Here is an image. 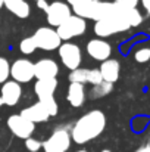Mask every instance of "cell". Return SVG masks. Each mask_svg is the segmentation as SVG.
Returning <instances> with one entry per match:
<instances>
[{"instance_id":"cell-1","label":"cell","mask_w":150,"mask_h":152,"mask_svg":"<svg viewBox=\"0 0 150 152\" xmlns=\"http://www.w3.org/2000/svg\"><path fill=\"white\" fill-rule=\"evenodd\" d=\"M143 13L138 9H130V10H119L113 9V12L94 22V34L99 39H106L113 34L125 33L131 28L140 27L143 24Z\"/></svg>"},{"instance_id":"cell-2","label":"cell","mask_w":150,"mask_h":152,"mask_svg":"<svg viewBox=\"0 0 150 152\" xmlns=\"http://www.w3.org/2000/svg\"><path fill=\"white\" fill-rule=\"evenodd\" d=\"M106 115L100 109H91L83 114L71 129V139L77 145H86L97 139L106 129Z\"/></svg>"},{"instance_id":"cell-3","label":"cell","mask_w":150,"mask_h":152,"mask_svg":"<svg viewBox=\"0 0 150 152\" xmlns=\"http://www.w3.org/2000/svg\"><path fill=\"white\" fill-rule=\"evenodd\" d=\"M60 40H65V42H69L75 37H80L83 34H86L87 31V21L77 16V15H71L65 22H62L57 28H56Z\"/></svg>"},{"instance_id":"cell-4","label":"cell","mask_w":150,"mask_h":152,"mask_svg":"<svg viewBox=\"0 0 150 152\" xmlns=\"http://www.w3.org/2000/svg\"><path fill=\"white\" fill-rule=\"evenodd\" d=\"M71 143V132L66 127H57L43 142V149L44 152H68Z\"/></svg>"},{"instance_id":"cell-5","label":"cell","mask_w":150,"mask_h":152,"mask_svg":"<svg viewBox=\"0 0 150 152\" xmlns=\"http://www.w3.org/2000/svg\"><path fill=\"white\" fill-rule=\"evenodd\" d=\"M33 39L37 45V49H41L44 52L57 50L59 46L62 45V40L53 27H40L36 30L33 34Z\"/></svg>"},{"instance_id":"cell-6","label":"cell","mask_w":150,"mask_h":152,"mask_svg":"<svg viewBox=\"0 0 150 152\" xmlns=\"http://www.w3.org/2000/svg\"><path fill=\"white\" fill-rule=\"evenodd\" d=\"M57 53H59V59H60L62 65L65 68H68L69 71H74L81 66L83 52L77 43H71V42L62 43L57 49Z\"/></svg>"},{"instance_id":"cell-7","label":"cell","mask_w":150,"mask_h":152,"mask_svg":"<svg viewBox=\"0 0 150 152\" xmlns=\"http://www.w3.org/2000/svg\"><path fill=\"white\" fill-rule=\"evenodd\" d=\"M44 13H46V21H47L49 27L57 28L62 22H65L72 15V9H71V6L66 1L56 0V1L49 3V6L44 10Z\"/></svg>"},{"instance_id":"cell-8","label":"cell","mask_w":150,"mask_h":152,"mask_svg":"<svg viewBox=\"0 0 150 152\" xmlns=\"http://www.w3.org/2000/svg\"><path fill=\"white\" fill-rule=\"evenodd\" d=\"M10 77L19 84H27L34 78V62L27 58L15 59L10 65Z\"/></svg>"},{"instance_id":"cell-9","label":"cell","mask_w":150,"mask_h":152,"mask_svg":"<svg viewBox=\"0 0 150 152\" xmlns=\"http://www.w3.org/2000/svg\"><path fill=\"white\" fill-rule=\"evenodd\" d=\"M7 129L10 130V133L19 139H28L33 136L34 130H36V124L28 121L25 117H22L21 114H13L7 118L6 121Z\"/></svg>"},{"instance_id":"cell-10","label":"cell","mask_w":150,"mask_h":152,"mask_svg":"<svg viewBox=\"0 0 150 152\" xmlns=\"http://www.w3.org/2000/svg\"><path fill=\"white\" fill-rule=\"evenodd\" d=\"M86 52L93 61H106L112 55V45L106 39H91L86 45Z\"/></svg>"},{"instance_id":"cell-11","label":"cell","mask_w":150,"mask_h":152,"mask_svg":"<svg viewBox=\"0 0 150 152\" xmlns=\"http://www.w3.org/2000/svg\"><path fill=\"white\" fill-rule=\"evenodd\" d=\"M59 65L51 58H41L34 64V77L37 80L44 78H57Z\"/></svg>"},{"instance_id":"cell-12","label":"cell","mask_w":150,"mask_h":152,"mask_svg":"<svg viewBox=\"0 0 150 152\" xmlns=\"http://www.w3.org/2000/svg\"><path fill=\"white\" fill-rule=\"evenodd\" d=\"M22 96V86L13 80H7L6 83L1 84L0 87V98L4 105L7 106H15L21 101Z\"/></svg>"},{"instance_id":"cell-13","label":"cell","mask_w":150,"mask_h":152,"mask_svg":"<svg viewBox=\"0 0 150 152\" xmlns=\"http://www.w3.org/2000/svg\"><path fill=\"white\" fill-rule=\"evenodd\" d=\"M100 75L103 78V81H107V83H116L119 80V75H121V64L119 61L116 59H106L100 64L99 66Z\"/></svg>"},{"instance_id":"cell-14","label":"cell","mask_w":150,"mask_h":152,"mask_svg":"<svg viewBox=\"0 0 150 152\" xmlns=\"http://www.w3.org/2000/svg\"><path fill=\"white\" fill-rule=\"evenodd\" d=\"M21 115L25 117L28 121H31L34 124H37V123H46V121H49V118H50V114L47 112V109L44 108V105L41 102H36V103L24 108L21 111Z\"/></svg>"},{"instance_id":"cell-15","label":"cell","mask_w":150,"mask_h":152,"mask_svg":"<svg viewBox=\"0 0 150 152\" xmlns=\"http://www.w3.org/2000/svg\"><path fill=\"white\" fill-rule=\"evenodd\" d=\"M87 99V90L84 84L80 83H69L66 90V101L72 108H81Z\"/></svg>"},{"instance_id":"cell-16","label":"cell","mask_w":150,"mask_h":152,"mask_svg":"<svg viewBox=\"0 0 150 152\" xmlns=\"http://www.w3.org/2000/svg\"><path fill=\"white\" fill-rule=\"evenodd\" d=\"M3 7L21 19H25L31 15V6L27 0H3Z\"/></svg>"},{"instance_id":"cell-17","label":"cell","mask_w":150,"mask_h":152,"mask_svg":"<svg viewBox=\"0 0 150 152\" xmlns=\"http://www.w3.org/2000/svg\"><path fill=\"white\" fill-rule=\"evenodd\" d=\"M56 89H57V78H44V80H37L34 83V93L37 95L38 99L53 96Z\"/></svg>"},{"instance_id":"cell-18","label":"cell","mask_w":150,"mask_h":152,"mask_svg":"<svg viewBox=\"0 0 150 152\" xmlns=\"http://www.w3.org/2000/svg\"><path fill=\"white\" fill-rule=\"evenodd\" d=\"M113 90V84L112 83H107V81H101L96 86H91V90H90V98L91 99H100V98H106L110 92Z\"/></svg>"},{"instance_id":"cell-19","label":"cell","mask_w":150,"mask_h":152,"mask_svg":"<svg viewBox=\"0 0 150 152\" xmlns=\"http://www.w3.org/2000/svg\"><path fill=\"white\" fill-rule=\"evenodd\" d=\"M87 77H88V68H81V66L71 71L68 75L69 83H80V84H86Z\"/></svg>"},{"instance_id":"cell-20","label":"cell","mask_w":150,"mask_h":152,"mask_svg":"<svg viewBox=\"0 0 150 152\" xmlns=\"http://www.w3.org/2000/svg\"><path fill=\"white\" fill-rule=\"evenodd\" d=\"M19 50H21V53H24V55H33L34 52L37 50V45H36L33 36L25 37V39L21 40V43H19Z\"/></svg>"},{"instance_id":"cell-21","label":"cell","mask_w":150,"mask_h":152,"mask_svg":"<svg viewBox=\"0 0 150 152\" xmlns=\"http://www.w3.org/2000/svg\"><path fill=\"white\" fill-rule=\"evenodd\" d=\"M38 102H41V103L44 105V108L47 109V112L50 114V117L57 115V112H59V106H57V102H56V99H54V96L41 98V99H38Z\"/></svg>"},{"instance_id":"cell-22","label":"cell","mask_w":150,"mask_h":152,"mask_svg":"<svg viewBox=\"0 0 150 152\" xmlns=\"http://www.w3.org/2000/svg\"><path fill=\"white\" fill-rule=\"evenodd\" d=\"M9 77H10V62L6 58L0 56V84L6 83Z\"/></svg>"},{"instance_id":"cell-23","label":"cell","mask_w":150,"mask_h":152,"mask_svg":"<svg viewBox=\"0 0 150 152\" xmlns=\"http://www.w3.org/2000/svg\"><path fill=\"white\" fill-rule=\"evenodd\" d=\"M112 3L119 10H130V9H137L140 0H113Z\"/></svg>"},{"instance_id":"cell-24","label":"cell","mask_w":150,"mask_h":152,"mask_svg":"<svg viewBox=\"0 0 150 152\" xmlns=\"http://www.w3.org/2000/svg\"><path fill=\"white\" fill-rule=\"evenodd\" d=\"M134 59H136V62H138V64H146V62H149L150 61V48H140V49H137L136 53H134Z\"/></svg>"},{"instance_id":"cell-25","label":"cell","mask_w":150,"mask_h":152,"mask_svg":"<svg viewBox=\"0 0 150 152\" xmlns=\"http://www.w3.org/2000/svg\"><path fill=\"white\" fill-rule=\"evenodd\" d=\"M103 81L101 75H100L99 68H88V77H87V83L91 86H96Z\"/></svg>"},{"instance_id":"cell-26","label":"cell","mask_w":150,"mask_h":152,"mask_svg":"<svg viewBox=\"0 0 150 152\" xmlns=\"http://www.w3.org/2000/svg\"><path fill=\"white\" fill-rule=\"evenodd\" d=\"M25 148L30 152H38L40 149H43V142H40L38 139H34V137H28V139H25Z\"/></svg>"},{"instance_id":"cell-27","label":"cell","mask_w":150,"mask_h":152,"mask_svg":"<svg viewBox=\"0 0 150 152\" xmlns=\"http://www.w3.org/2000/svg\"><path fill=\"white\" fill-rule=\"evenodd\" d=\"M71 7H74V6H78V4H83V3H87V1H91V0H65Z\"/></svg>"},{"instance_id":"cell-28","label":"cell","mask_w":150,"mask_h":152,"mask_svg":"<svg viewBox=\"0 0 150 152\" xmlns=\"http://www.w3.org/2000/svg\"><path fill=\"white\" fill-rule=\"evenodd\" d=\"M37 3V7L38 9H41L43 12L47 9V6H49V3H47V0H40V1H36Z\"/></svg>"},{"instance_id":"cell-29","label":"cell","mask_w":150,"mask_h":152,"mask_svg":"<svg viewBox=\"0 0 150 152\" xmlns=\"http://www.w3.org/2000/svg\"><path fill=\"white\" fill-rule=\"evenodd\" d=\"M140 3H141L143 9L146 10V13L150 15V0H140Z\"/></svg>"},{"instance_id":"cell-30","label":"cell","mask_w":150,"mask_h":152,"mask_svg":"<svg viewBox=\"0 0 150 152\" xmlns=\"http://www.w3.org/2000/svg\"><path fill=\"white\" fill-rule=\"evenodd\" d=\"M136 152H150V145H146V146H143V148L137 149Z\"/></svg>"},{"instance_id":"cell-31","label":"cell","mask_w":150,"mask_h":152,"mask_svg":"<svg viewBox=\"0 0 150 152\" xmlns=\"http://www.w3.org/2000/svg\"><path fill=\"white\" fill-rule=\"evenodd\" d=\"M4 103H3V101H1V98H0V109H1V106H3Z\"/></svg>"},{"instance_id":"cell-32","label":"cell","mask_w":150,"mask_h":152,"mask_svg":"<svg viewBox=\"0 0 150 152\" xmlns=\"http://www.w3.org/2000/svg\"><path fill=\"white\" fill-rule=\"evenodd\" d=\"M75 152H88V151H86V149H78V151H75Z\"/></svg>"},{"instance_id":"cell-33","label":"cell","mask_w":150,"mask_h":152,"mask_svg":"<svg viewBox=\"0 0 150 152\" xmlns=\"http://www.w3.org/2000/svg\"><path fill=\"white\" fill-rule=\"evenodd\" d=\"M100 152H112L110 149H103V151H100Z\"/></svg>"},{"instance_id":"cell-34","label":"cell","mask_w":150,"mask_h":152,"mask_svg":"<svg viewBox=\"0 0 150 152\" xmlns=\"http://www.w3.org/2000/svg\"><path fill=\"white\" fill-rule=\"evenodd\" d=\"M3 7V0H0V9Z\"/></svg>"},{"instance_id":"cell-35","label":"cell","mask_w":150,"mask_h":152,"mask_svg":"<svg viewBox=\"0 0 150 152\" xmlns=\"http://www.w3.org/2000/svg\"><path fill=\"white\" fill-rule=\"evenodd\" d=\"M34 1H40V0H34Z\"/></svg>"}]
</instances>
